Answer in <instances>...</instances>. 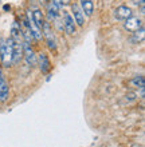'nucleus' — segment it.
Listing matches in <instances>:
<instances>
[{
    "label": "nucleus",
    "instance_id": "ddd939ff",
    "mask_svg": "<svg viewBox=\"0 0 145 147\" xmlns=\"http://www.w3.org/2000/svg\"><path fill=\"white\" fill-rule=\"evenodd\" d=\"M22 38H23V31H22L19 23L15 22L11 28V39L14 42H22Z\"/></svg>",
    "mask_w": 145,
    "mask_h": 147
},
{
    "label": "nucleus",
    "instance_id": "6ab92c4d",
    "mask_svg": "<svg viewBox=\"0 0 145 147\" xmlns=\"http://www.w3.org/2000/svg\"><path fill=\"white\" fill-rule=\"evenodd\" d=\"M4 78H3V74H1V68H0V83H1V80H3Z\"/></svg>",
    "mask_w": 145,
    "mask_h": 147
},
{
    "label": "nucleus",
    "instance_id": "f3484780",
    "mask_svg": "<svg viewBox=\"0 0 145 147\" xmlns=\"http://www.w3.org/2000/svg\"><path fill=\"white\" fill-rule=\"evenodd\" d=\"M51 1H52V3L55 4V5H57V7L58 8H61L63 5V3H62V0H51Z\"/></svg>",
    "mask_w": 145,
    "mask_h": 147
},
{
    "label": "nucleus",
    "instance_id": "f257e3e1",
    "mask_svg": "<svg viewBox=\"0 0 145 147\" xmlns=\"http://www.w3.org/2000/svg\"><path fill=\"white\" fill-rule=\"evenodd\" d=\"M12 48H14V40L11 38L0 46V60L4 67H10L12 64Z\"/></svg>",
    "mask_w": 145,
    "mask_h": 147
},
{
    "label": "nucleus",
    "instance_id": "4468645a",
    "mask_svg": "<svg viewBox=\"0 0 145 147\" xmlns=\"http://www.w3.org/2000/svg\"><path fill=\"white\" fill-rule=\"evenodd\" d=\"M8 95H10V87H8L7 80L3 79L0 83V100L5 102L8 99Z\"/></svg>",
    "mask_w": 145,
    "mask_h": 147
},
{
    "label": "nucleus",
    "instance_id": "aec40b11",
    "mask_svg": "<svg viewBox=\"0 0 145 147\" xmlns=\"http://www.w3.org/2000/svg\"><path fill=\"white\" fill-rule=\"evenodd\" d=\"M62 3L63 4H69V3H70V0H62Z\"/></svg>",
    "mask_w": 145,
    "mask_h": 147
},
{
    "label": "nucleus",
    "instance_id": "9b49d317",
    "mask_svg": "<svg viewBox=\"0 0 145 147\" xmlns=\"http://www.w3.org/2000/svg\"><path fill=\"white\" fill-rule=\"evenodd\" d=\"M79 7L82 9V12L86 16H91L93 12H94V3L93 0H79Z\"/></svg>",
    "mask_w": 145,
    "mask_h": 147
},
{
    "label": "nucleus",
    "instance_id": "39448f33",
    "mask_svg": "<svg viewBox=\"0 0 145 147\" xmlns=\"http://www.w3.org/2000/svg\"><path fill=\"white\" fill-rule=\"evenodd\" d=\"M124 27H125L126 31L136 32L137 30H140V28L142 27V22H141L140 18L132 15L130 18H128L126 20H124Z\"/></svg>",
    "mask_w": 145,
    "mask_h": 147
},
{
    "label": "nucleus",
    "instance_id": "dca6fc26",
    "mask_svg": "<svg viewBox=\"0 0 145 147\" xmlns=\"http://www.w3.org/2000/svg\"><path fill=\"white\" fill-rule=\"evenodd\" d=\"M134 36H133V42L134 43H138L141 42L142 39H144V27H141L140 30H137L136 32H133Z\"/></svg>",
    "mask_w": 145,
    "mask_h": 147
},
{
    "label": "nucleus",
    "instance_id": "20e7f679",
    "mask_svg": "<svg viewBox=\"0 0 145 147\" xmlns=\"http://www.w3.org/2000/svg\"><path fill=\"white\" fill-rule=\"evenodd\" d=\"M23 58L27 63V66L30 67H34L36 64V56H35V52L32 50V47L30 46V43H23Z\"/></svg>",
    "mask_w": 145,
    "mask_h": 147
},
{
    "label": "nucleus",
    "instance_id": "f8f14e48",
    "mask_svg": "<svg viewBox=\"0 0 145 147\" xmlns=\"http://www.w3.org/2000/svg\"><path fill=\"white\" fill-rule=\"evenodd\" d=\"M31 18H32V20H34V23H35L36 26L42 30V27H43L44 23H46V20H44V15L42 13V11L38 9V8H35V9L32 11V13H31Z\"/></svg>",
    "mask_w": 145,
    "mask_h": 147
},
{
    "label": "nucleus",
    "instance_id": "7ed1b4c3",
    "mask_svg": "<svg viewBox=\"0 0 145 147\" xmlns=\"http://www.w3.org/2000/svg\"><path fill=\"white\" fill-rule=\"evenodd\" d=\"M63 30L66 31L67 35H74L75 31H77V26H75V22L73 19V16L70 15V12L63 11Z\"/></svg>",
    "mask_w": 145,
    "mask_h": 147
},
{
    "label": "nucleus",
    "instance_id": "f03ea898",
    "mask_svg": "<svg viewBox=\"0 0 145 147\" xmlns=\"http://www.w3.org/2000/svg\"><path fill=\"white\" fill-rule=\"evenodd\" d=\"M26 24H27V28H28V31H30L32 38L35 39L36 42H40L42 38H43V32L34 23V20H32V18H31V12H28V19L26 20Z\"/></svg>",
    "mask_w": 145,
    "mask_h": 147
},
{
    "label": "nucleus",
    "instance_id": "6e6552de",
    "mask_svg": "<svg viewBox=\"0 0 145 147\" xmlns=\"http://www.w3.org/2000/svg\"><path fill=\"white\" fill-rule=\"evenodd\" d=\"M22 59H23V43L14 42V48H12V64H19Z\"/></svg>",
    "mask_w": 145,
    "mask_h": 147
},
{
    "label": "nucleus",
    "instance_id": "1a4fd4ad",
    "mask_svg": "<svg viewBox=\"0 0 145 147\" xmlns=\"http://www.w3.org/2000/svg\"><path fill=\"white\" fill-rule=\"evenodd\" d=\"M36 62H38L40 71H42L43 74H47L48 71L51 70L50 59H48V56H47L46 54H44V52H40L39 56H38V59H36Z\"/></svg>",
    "mask_w": 145,
    "mask_h": 147
},
{
    "label": "nucleus",
    "instance_id": "9d476101",
    "mask_svg": "<svg viewBox=\"0 0 145 147\" xmlns=\"http://www.w3.org/2000/svg\"><path fill=\"white\" fill-rule=\"evenodd\" d=\"M132 15H133V13H132V9H130L128 5H120V7H117L116 11H114V16H116V19H118V20H126Z\"/></svg>",
    "mask_w": 145,
    "mask_h": 147
},
{
    "label": "nucleus",
    "instance_id": "0eeeda50",
    "mask_svg": "<svg viewBox=\"0 0 145 147\" xmlns=\"http://www.w3.org/2000/svg\"><path fill=\"white\" fill-rule=\"evenodd\" d=\"M71 11H73V19H74L75 24H78L79 27H83L85 26V16H83V12L79 7V4H71Z\"/></svg>",
    "mask_w": 145,
    "mask_h": 147
},
{
    "label": "nucleus",
    "instance_id": "423d86ee",
    "mask_svg": "<svg viewBox=\"0 0 145 147\" xmlns=\"http://www.w3.org/2000/svg\"><path fill=\"white\" fill-rule=\"evenodd\" d=\"M43 30V34H44V38H46V42H47V46L50 50H57V40H55V36L51 31V27H50V23H44V26L42 27Z\"/></svg>",
    "mask_w": 145,
    "mask_h": 147
},
{
    "label": "nucleus",
    "instance_id": "2eb2a0df",
    "mask_svg": "<svg viewBox=\"0 0 145 147\" xmlns=\"http://www.w3.org/2000/svg\"><path fill=\"white\" fill-rule=\"evenodd\" d=\"M132 84L134 86V87H144L145 84V80H144V76L142 75H137V76L133 78V80H132Z\"/></svg>",
    "mask_w": 145,
    "mask_h": 147
},
{
    "label": "nucleus",
    "instance_id": "a211bd4d",
    "mask_svg": "<svg viewBox=\"0 0 145 147\" xmlns=\"http://www.w3.org/2000/svg\"><path fill=\"white\" fill-rule=\"evenodd\" d=\"M38 1H39L40 4H43V5H46V4H47V1H48V0H38Z\"/></svg>",
    "mask_w": 145,
    "mask_h": 147
}]
</instances>
